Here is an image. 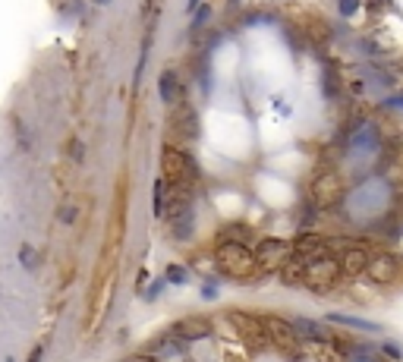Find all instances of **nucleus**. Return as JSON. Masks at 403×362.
I'll list each match as a JSON object with an SVG mask.
<instances>
[{
    "mask_svg": "<svg viewBox=\"0 0 403 362\" xmlns=\"http://www.w3.org/2000/svg\"><path fill=\"white\" fill-rule=\"evenodd\" d=\"M211 259H215V268L221 277L227 281H237V284H249L259 277V262H255V252L249 249L246 243H237V239H217L215 243V252H211Z\"/></svg>",
    "mask_w": 403,
    "mask_h": 362,
    "instance_id": "nucleus-1",
    "label": "nucleus"
},
{
    "mask_svg": "<svg viewBox=\"0 0 403 362\" xmlns=\"http://www.w3.org/2000/svg\"><path fill=\"white\" fill-rule=\"evenodd\" d=\"M161 180L167 183V189H195L199 167H195L186 148L173 145V142L161 148Z\"/></svg>",
    "mask_w": 403,
    "mask_h": 362,
    "instance_id": "nucleus-2",
    "label": "nucleus"
},
{
    "mask_svg": "<svg viewBox=\"0 0 403 362\" xmlns=\"http://www.w3.org/2000/svg\"><path fill=\"white\" fill-rule=\"evenodd\" d=\"M347 199V183L344 177L337 173L334 167H325L312 177V186H309V202H312L318 211H334L340 208Z\"/></svg>",
    "mask_w": 403,
    "mask_h": 362,
    "instance_id": "nucleus-3",
    "label": "nucleus"
},
{
    "mask_svg": "<svg viewBox=\"0 0 403 362\" xmlns=\"http://www.w3.org/2000/svg\"><path fill=\"white\" fill-rule=\"evenodd\" d=\"M344 281V271H340V262L337 255H318L306 265V277H303V287L309 293H318V296H328L334 293Z\"/></svg>",
    "mask_w": 403,
    "mask_h": 362,
    "instance_id": "nucleus-4",
    "label": "nucleus"
},
{
    "mask_svg": "<svg viewBox=\"0 0 403 362\" xmlns=\"http://www.w3.org/2000/svg\"><path fill=\"white\" fill-rule=\"evenodd\" d=\"M227 318H230L233 331L239 334V340H243V347H246L249 353H265V350L271 347L268 331H265V325H261V318L249 315V312H243V309H230Z\"/></svg>",
    "mask_w": 403,
    "mask_h": 362,
    "instance_id": "nucleus-5",
    "label": "nucleus"
},
{
    "mask_svg": "<svg viewBox=\"0 0 403 362\" xmlns=\"http://www.w3.org/2000/svg\"><path fill=\"white\" fill-rule=\"evenodd\" d=\"M252 252H255V262H259L261 274H277L281 265L293 255V243L290 239H281V237H265L252 246Z\"/></svg>",
    "mask_w": 403,
    "mask_h": 362,
    "instance_id": "nucleus-6",
    "label": "nucleus"
},
{
    "mask_svg": "<svg viewBox=\"0 0 403 362\" xmlns=\"http://www.w3.org/2000/svg\"><path fill=\"white\" fill-rule=\"evenodd\" d=\"M400 268H403V262L397 259L394 252L375 249L372 259H369V268H366V281L372 287H391V284L400 281Z\"/></svg>",
    "mask_w": 403,
    "mask_h": 362,
    "instance_id": "nucleus-7",
    "label": "nucleus"
},
{
    "mask_svg": "<svg viewBox=\"0 0 403 362\" xmlns=\"http://www.w3.org/2000/svg\"><path fill=\"white\" fill-rule=\"evenodd\" d=\"M261 325L268 331V340L274 350H281V353H296L299 350V334H296V328H293V321H287V318H281V315H265Z\"/></svg>",
    "mask_w": 403,
    "mask_h": 362,
    "instance_id": "nucleus-8",
    "label": "nucleus"
},
{
    "mask_svg": "<svg viewBox=\"0 0 403 362\" xmlns=\"http://www.w3.org/2000/svg\"><path fill=\"white\" fill-rule=\"evenodd\" d=\"M167 133H171V139L177 136V145H179V142L199 139V117H195V111L189 107L186 101H179L177 107H173L171 123H167Z\"/></svg>",
    "mask_w": 403,
    "mask_h": 362,
    "instance_id": "nucleus-9",
    "label": "nucleus"
},
{
    "mask_svg": "<svg viewBox=\"0 0 403 362\" xmlns=\"http://www.w3.org/2000/svg\"><path fill=\"white\" fill-rule=\"evenodd\" d=\"M369 259H372V249H369L366 243H353V246H347L344 252H337L340 271H344V277H350V281H356V277H366Z\"/></svg>",
    "mask_w": 403,
    "mask_h": 362,
    "instance_id": "nucleus-10",
    "label": "nucleus"
},
{
    "mask_svg": "<svg viewBox=\"0 0 403 362\" xmlns=\"http://www.w3.org/2000/svg\"><path fill=\"white\" fill-rule=\"evenodd\" d=\"M171 331L177 334L183 343H195V340H205L215 334V321L205 315H186V318H179V321H173Z\"/></svg>",
    "mask_w": 403,
    "mask_h": 362,
    "instance_id": "nucleus-11",
    "label": "nucleus"
},
{
    "mask_svg": "<svg viewBox=\"0 0 403 362\" xmlns=\"http://www.w3.org/2000/svg\"><path fill=\"white\" fill-rule=\"evenodd\" d=\"M293 328H296L299 340H309V343H334V331L321 321L312 318H293Z\"/></svg>",
    "mask_w": 403,
    "mask_h": 362,
    "instance_id": "nucleus-12",
    "label": "nucleus"
},
{
    "mask_svg": "<svg viewBox=\"0 0 403 362\" xmlns=\"http://www.w3.org/2000/svg\"><path fill=\"white\" fill-rule=\"evenodd\" d=\"M157 92H161V101L164 104H179L183 101V82H179L177 70H164L161 79H157Z\"/></svg>",
    "mask_w": 403,
    "mask_h": 362,
    "instance_id": "nucleus-13",
    "label": "nucleus"
},
{
    "mask_svg": "<svg viewBox=\"0 0 403 362\" xmlns=\"http://www.w3.org/2000/svg\"><path fill=\"white\" fill-rule=\"evenodd\" d=\"M277 277H281V284H287V287H303V277H306V259H299L296 252H293L290 259L281 265Z\"/></svg>",
    "mask_w": 403,
    "mask_h": 362,
    "instance_id": "nucleus-14",
    "label": "nucleus"
},
{
    "mask_svg": "<svg viewBox=\"0 0 403 362\" xmlns=\"http://www.w3.org/2000/svg\"><path fill=\"white\" fill-rule=\"evenodd\" d=\"M171 221V233L179 239V243H186L189 237H193V230H195V211L193 208H186V211H179V215L167 217Z\"/></svg>",
    "mask_w": 403,
    "mask_h": 362,
    "instance_id": "nucleus-15",
    "label": "nucleus"
},
{
    "mask_svg": "<svg viewBox=\"0 0 403 362\" xmlns=\"http://www.w3.org/2000/svg\"><path fill=\"white\" fill-rule=\"evenodd\" d=\"M321 95L331 98V101H337V98L344 95V79H340V70L337 67H325V73H321Z\"/></svg>",
    "mask_w": 403,
    "mask_h": 362,
    "instance_id": "nucleus-16",
    "label": "nucleus"
},
{
    "mask_svg": "<svg viewBox=\"0 0 403 362\" xmlns=\"http://www.w3.org/2000/svg\"><path fill=\"white\" fill-rule=\"evenodd\" d=\"M299 25L306 29V38L312 41V45H328V41H331L328 23H321V19H315V16H306V19H299Z\"/></svg>",
    "mask_w": 403,
    "mask_h": 362,
    "instance_id": "nucleus-17",
    "label": "nucleus"
},
{
    "mask_svg": "<svg viewBox=\"0 0 403 362\" xmlns=\"http://www.w3.org/2000/svg\"><path fill=\"white\" fill-rule=\"evenodd\" d=\"M325 321H334V325H344V328H356V331H366V334L381 331V328L372 325V321H362V318H353V315H340V312H331Z\"/></svg>",
    "mask_w": 403,
    "mask_h": 362,
    "instance_id": "nucleus-18",
    "label": "nucleus"
},
{
    "mask_svg": "<svg viewBox=\"0 0 403 362\" xmlns=\"http://www.w3.org/2000/svg\"><path fill=\"white\" fill-rule=\"evenodd\" d=\"M224 237L227 239H237V243L252 246V227H246V224H230V227H224Z\"/></svg>",
    "mask_w": 403,
    "mask_h": 362,
    "instance_id": "nucleus-19",
    "label": "nucleus"
},
{
    "mask_svg": "<svg viewBox=\"0 0 403 362\" xmlns=\"http://www.w3.org/2000/svg\"><path fill=\"white\" fill-rule=\"evenodd\" d=\"M164 281L167 284H186L189 281V268L186 265H167Z\"/></svg>",
    "mask_w": 403,
    "mask_h": 362,
    "instance_id": "nucleus-20",
    "label": "nucleus"
},
{
    "mask_svg": "<svg viewBox=\"0 0 403 362\" xmlns=\"http://www.w3.org/2000/svg\"><path fill=\"white\" fill-rule=\"evenodd\" d=\"M381 356H388V359H394V362H400L403 359V350H400V343H394V340H384L381 343Z\"/></svg>",
    "mask_w": 403,
    "mask_h": 362,
    "instance_id": "nucleus-21",
    "label": "nucleus"
},
{
    "mask_svg": "<svg viewBox=\"0 0 403 362\" xmlns=\"http://www.w3.org/2000/svg\"><path fill=\"white\" fill-rule=\"evenodd\" d=\"M208 16H211V7H208V3H202V10H195L193 29H199V25H205V23H208Z\"/></svg>",
    "mask_w": 403,
    "mask_h": 362,
    "instance_id": "nucleus-22",
    "label": "nucleus"
},
{
    "mask_svg": "<svg viewBox=\"0 0 403 362\" xmlns=\"http://www.w3.org/2000/svg\"><path fill=\"white\" fill-rule=\"evenodd\" d=\"M359 10V0H340V13L344 16H353Z\"/></svg>",
    "mask_w": 403,
    "mask_h": 362,
    "instance_id": "nucleus-23",
    "label": "nucleus"
},
{
    "mask_svg": "<svg viewBox=\"0 0 403 362\" xmlns=\"http://www.w3.org/2000/svg\"><path fill=\"white\" fill-rule=\"evenodd\" d=\"M202 296H205V299H215V296H217V287H215V281H211V277L202 284Z\"/></svg>",
    "mask_w": 403,
    "mask_h": 362,
    "instance_id": "nucleus-24",
    "label": "nucleus"
},
{
    "mask_svg": "<svg viewBox=\"0 0 403 362\" xmlns=\"http://www.w3.org/2000/svg\"><path fill=\"white\" fill-rule=\"evenodd\" d=\"M127 362H157V359L151 353H135V356H129Z\"/></svg>",
    "mask_w": 403,
    "mask_h": 362,
    "instance_id": "nucleus-25",
    "label": "nucleus"
},
{
    "mask_svg": "<svg viewBox=\"0 0 403 362\" xmlns=\"http://www.w3.org/2000/svg\"><path fill=\"white\" fill-rule=\"evenodd\" d=\"M161 287H164V281H157V284H155V287H149V299H155V296H157V293H161Z\"/></svg>",
    "mask_w": 403,
    "mask_h": 362,
    "instance_id": "nucleus-26",
    "label": "nucleus"
},
{
    "mask_svg": "<svg viewBox=\"0 0 403 362\" xmlns=\"http://www.w3.org/2000/svg\"><path fill=\"white\" fill-rule=\"evenodd\" d=\"M73 215H76V211H73V208H69V205H67V208H60V217H67V224L73 221Z\"/></svg>",
    "mask_w": 403,
    "mask_h": 362,
    "instance_id": "nucleus-27",
    "label": "nucleus"
},
{
    "mask_svg": "<svg viewBox=\"0 0 403 362\" xmlns=\"http://www.w3.org/2000/svg\"><path fill=\"white\" fill-rule=\"evenodd\" d=\"M41 359V350H32V356H29V362H38Z\"/></svg>",
    "mask_w": 403,
    "mask_h": 362,
    "instance_id": "nucleus-28",
    "label": "nucleus"
},
{
    "mask_svg": "<svg viewBox=\"0 0 403 362\" xmlns=\"http://www.w3.org/2000/svg\"><path fill=\"white\" fill-rule=\"evenodd\" d=\"M195 7H199V0H189V10H195Z\"/></svg>",
    "mask_w": 403,
    "mask_h": 362,
    "instance_id": "nucleus-29",
    "label": "nucleus"
},
{
    "mask_svg": "<svg viewBox=\"0 0 403 362\" xmlns=\"http://www.w3.org/2000/svg\"><path fill=\"white\" fill-rule=\"evenodd\" d=\"M227 3H230V7H237V3H239V0H227Z\"/></svg>",
    "mask_w": 403,
    "mask_h": 362,
    "instance_id": "nucleus-30",
    "label": "nucleus"
}]
</instances>
